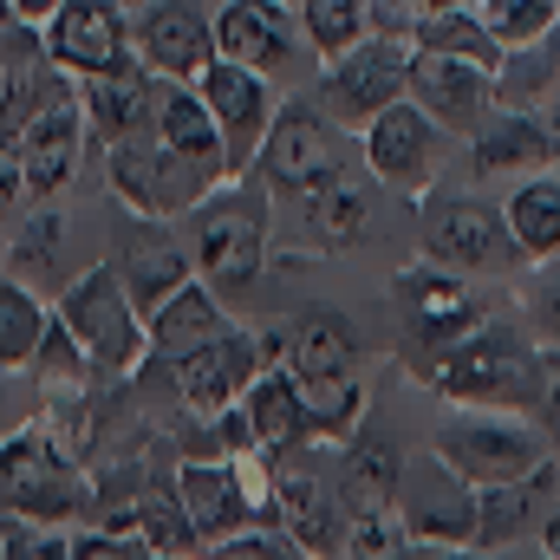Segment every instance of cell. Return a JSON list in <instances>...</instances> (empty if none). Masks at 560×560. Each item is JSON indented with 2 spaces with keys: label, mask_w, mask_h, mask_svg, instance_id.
Returning <instances> with one entry per match:
<instances>
[{
  "label": "cell",
  "mask_w": 560,
  "mask_h": 560,
  "mask_svg": "<svg viewBox=\"0 0 560 560\" xmlns=\"http://www.w3.org/2000/svg\"><path fill=\"white\" fill-rule=\"evenodd\" d=\"M548 131H555V163H560V98L548 105Z\"/></svg>",
  "instance_id": "41"
},
{
  "label": "cell",
  "mask_w": 560,
  "mask_h": 560,
  "mask_svg": "<svg viewBox=\"0 0 560 560\" xmlns=\"http://www.w3.org/2000/svg\"><path fill=\"white\" fill-rule=\"evenodd\" d=\"M92 118H98L105 138H118V143L143 131V118H150V79L131 59H112V66L92 72Z\"/></svg>",
  "instance_id": "27"
},
{
  "label": "cell",
  "mask_w": 560,
  "mask_h": 560,
  "mask_svg": "<svg viewBox=\"0 0 560 560\" xmlns=\"http://www.w3.org/2000/svg\"><path fill=\"white\" fill-rule=\"evenodd\" d=\"M300 378V372H293ZM300 398H306V423L319 436H346L359 411H365V385L352 372H326V378H300Z\"/></svg>",
  "instance_id": "32"
},
{
  "label": "cell",
  "mask_w": 560,
  "mask_h": 560,
  "mask_svg": "<svg viewBox=\"0 0 560 560\" xmlns=\"http://www.w3.org/2000/svg\"><path fill=\"white\" fill-rule=\"evenodd\" d=\"M20 183H26V163H20V138L0 143V209L20 196Z\"/></svg>",
  "instance_id": "38"
},
{
  "label": "cell",
  "mask_w": 560,
  "mask_h": 560,
  "mask_svg": "<svg viewBox=\"0 0 560 560\" xmlns=\"http://www.w3.org/2000/svg\"><path fill=\"white\" fill-rule=\"evenodd\" d=\"M398 522H405V541L423 555L476 548V482H463L430 450L423 463H405V476H398Z\"/></svg>",
  "instance_id": "3"
},
{
  "label": "cell",
  "mask_w": 560,
  "mask_h": 560,
  "mask_svg": "<svg viewBox=\"0 0 560 560\" xmlns=\"http://www.w3.org/2000/svg\"><path fill=\"white\" fill-rule=\"evenodd\" d=\"M502 222H509L522 261H555L560 255V176H528V183H515L509 202H502Z\"/></svg>",
  "instance_id": "24"
},
{
  "label": "cell",
  "mask_w": 560,
  "mask_h": 560,
  "mask_svg": "<svg viewBox=\"0 0 560 560\" xmlns=\"http://www.w3.org/2000/svg\"><path fill=\"white\" fill-rule=\"evenodd\" d=\"M176 489H183V509H189L196 535H209V541H215V535H235V528L255 522V515H261V522L275 515V482L261 489L242 463H189Z\"/></svg>",
  "instance_id": "10"
},
{
  "label": "cell",
  "mask_w": 560,
  "mask_h": 560,
  "mask_svg": "<svg viewBox=\"0 0 560 560\" xmlns=\"http://www.w3.org/2000/svg\"><path fill=\"white\" fill-rule=\"evenodd\" d=\"M423 255L456 275H489V268L522 261L502 209H489L482 196H430L423 202Z\"/></svg>",
  "instance_id": "5"
},
{
  "label": "cell",
  "mask_w": 560,
  "mask_h": 560,
  "mask_svg": "<svg viewBox=\"0 0 560 560\" xmlns=\"http://www.w3.org/2000/svg\"><path fill=\"white\" fill-rule=\"evenodd\" d=\"M476 163L482 170H548L555 163V131H548V112H495L482 131H476Z\"/></svg>",
  "instance_id": "22"
},
{
  "label": "cell",
  "mask_w": 560,
  "mask_h": 560,
  "mask_svg": "<svg viewBox=\"0 0 560 560\" xmlns=\"http://www.w3.org/2000/svg\"><path fill=\"white\" fill-rule=\"evenodd\" d=\"M202 98H209V112H215V125H222V150H229V163H248L261 143H268V79L255 72V66H242V59H209L202 66Z\"/></svg>",
  "instance_id": "12"
},
{
  "label": "cell",
  "mask_w": 560,
  "mask_h": 560,
  "mask_svg": "<svg viewBox=\"0 0 560 560\" xmlns=\"http://www.w3.org/2000/svg\"><path fill=\"white\" fill-rule=\"evenodd\" d=\"M541 555H555V560H560V502L548 509V522H541Z\"/></svg>",
  "instance_id": "40"
},
{
  "label": "cell",
  "mask_w": 560,
  "mask_h": 560,
  "mask_svg": "<svg viewBox=\"0 0 560 560\" xmlns=\"http://www.w3.org/2000/svg\"><path fill=\"white\" fill-rule=\"evenodd\" d=\"M430 450H436L463 482H476V489L515 482V476H528V469L548 456L541 430H528L522 411H495V405H456V418L436 430Z\"/></svg>",
  "instance_id": "2"
},
{
  "label": "cell",
  "mask_w": 560,
  "mask_h": 560,
  "mask_svg": "<svg viewBox=\"0 0 560 560\" xmlns=\"http://www.w3.org/2000/svg\"><path fill=\"white\" fill-rule=\"evenodd\" d=\"M398 476H405V463H398V450H392L385 436L352 443L346 476H339V509H346V522H392V515H398Z\"/></svg>",
  "instance_id": "20"
},
{
  "label": "cell",
  "mask_w": 560,
  "mask_h": 560,
  "mask_svg": "<svg viewBox=\"0 0 560 560\" xmlns=\"http://www.w3.org/2000/svg\"><path fill=\"white\" fill-rule=\"evenodd\" d=\"M392 300H398V313H405V332L418 339L423 352H443V346L469 339V332L489 319L482 300H476V287L456 275V268H443V261L405 268V275L392 280Z\"/></svg>",
  "instance_id": "6"
},
{
  "label": "cell",
  "mask_w": 560,
  "mask_h": 560,
  "mask_svg": "<svg viewBox=\"0 0 560 560\" xmlns=\"http://www.w3.org/2000/svg\"><path fill=\"white\" fill-rule=\"evenodd\" d=\"M275 522L293 535V548L300 555H326V548H339L332 535H339V522H332V502L313 489V476H300V469H287L275 482Z\"/></svg>",
  "instance_id": "29"
},
{
  "label": "cell",
  "mask_w": 560,
  "mask_h": 560,
  "mask_svg": "<svg viewBox=\"0 0 560 560\" xmlns=\"http://www.w3.org/2000/svg\"><path fill=\"white\" fill-rule=\"evenodd\" d=\"M0 495H7L13 509H26V515H66V509H79L72 469H66L39 436L0 450Z\"/></svg>",
  "instance_id": "17"
},
{
  "label": "cell",
  "mask_w": 560,
  "mask_h": 560,
  "mask_svg": "<svg viewBox=\"0 0 560 560\" xmlns=\"http://www.w3.org/2000/svg\"><path fill=\"white\" fill-rule=\"evenodd\" d=\"M66 326L98 365H131L138 359V319H131V300L118 293L112 268H98L92 280H79L66 293Z\"/></svg>",
  "instance_id": "13"
},
{
  "label": "cell",
  "mask_w": 560,
  "mask_h": 560,
  "mask_svg": "<svg viewBox=\"0 0 560 560\" xmlns=\"http://www.w3.org/2000/svg\"><path fill=\"white\" fill-rule=\"evenodd\" d=\"M125 280H131V300H138L143 313H156L176 287H183V255L176 248H156V242H131V255H125Z\"/></svg>",
  "instance_id": "34"
},
{
  "label": "cell",
  "mask_w": 560,
  "mask_h": 560,
  "mask_svg": "<svg viewBox=\"0 0 560 560\" xmlns=\"http://www.w3.org/2000/svg\"><path fill=\"white\" fill-rule=\"evenodd\" d=\"M156 131H163V143L176 150V156H189L196 170H222L229 163V150H222V125H215V112H209V98H196V92H163L156 98Z\"/></svg>",
  "instance_id": "25"
},
{
  "label": "cell",
  "mask_w": 560,
  "mask_h": 560,
  "mask_svg": "<svg viewBox=\"0 0 560 560\" xmlns=\"http://www.w3.org/2000/svg\"><path fill=\"white\" fill-rule=\"evenodd\" d=\"M495 98L509 112H548L560 98V26L541 39H522V46H502V66H495Z\"/></svg>",
  "instance_id": "21"
},
{
  "label": "cell",
  "mask_w": 560,
  "mask_h": 560,
  "mask_svg": "<svg viewBox=\"0 0 560 560\" xmlns=\"http://www.w3.org/2000/svg\"><path fill=\"white\" fill-rule=\"evenodd\" d=\"M215 332H229V319L215 313V300L202 293V287H176L156 313H150V339H156V352H170V359H183V352H196L202 339H215Z\"/></svg>",
  "instance_id": "28"
},
{
  "label": "cell",
  "mask_w": 560,
  "mask_h": 560,
  "mask_svg": "<svg viewBox=\"0 0 560 560\" xmlns=\"http://www.w3.org/2000/svg\"><path fill=\"white\" fill-rule=\"evenodd\" d=\"M359 359V339L339 313H306L300 332H293V372L300 378H326V372H352Z\"/></svg>",
  "instance_id": "31"
},
{
  "label": "cell",
  "mask_w": 560,
  "mask_h": 560,
  "mask_svg": "<svg viewBox=\"0 0 560 560\" xmlns=\"http://www.w3.org/2000/svg\"><path fill=\"white\" fill-rule=\"evenodd\" d=\"M143 46V66H156L163 79H189V72H202L209 66V52H215V33H209V20L196 13V7H150V20H143L138 33Z\"/></svg>",
  "instance_id": "19"
},
{
  "label": "cell",
  "mask_w": 560,
  "mask_h": 560,
  "mask_svg": "<svg viewBox=\"0 0 560 560\" xmlns=\"http://www.w3.org/2000/svg\"><path fill=\"white\" fill-rule=\"evenodd\" d=\"M215 52L255 72H275L293 59V13L280 0H229L215 13Z\"/></svg>",
  "instance_id": "14"
},
{
  "label": "cell",
  "mask_w": 560,
  "mask_h": 560,
  "mask_svg": "<svg viewBox=\"0 0 560 560\" xmlns=\"http://www.w3.org/2000/svg\"><path fill=\"white\" fill-rule=\"evenodd\" d=\"M20 163L33 189H59L79 163V112L66 92H46L26 118H20Z\"/></svg>",
  "instance_id": "16"
},
{
  "label": "cell",
  "mask_w": 560,
  "mask_h": 560,
  "mask_svg": "<svg viewBox=\"0 0 560 560\" xmlns=\"http://www.w3.org/2000/svg\"><path fill=\"white\" fill-rule=\"evenodd\" d=\"M39 306L26 300V293H13V287H0V359H26L33 346H39Z\"/></svg>",
  "instance_id": "37"
},
{
  "label": "cell",
  "mask_w": 560,
  "mask_h": 560,
  "mask_svg": "<svg viewBox=\"0 0 560 560\" xmlns=\"http://www.w3.org/2000/svg\"><path fill=\"white\" fill-rule=\"evenodd\" d=\"M411 98L456 138H476L502 112L495 66L476 52H450V46H411Z\"/></svg>",
  "instance_id": "4"
},
{
  "label": "cell",
  "mask_w": 560,
  "mask_h": 560,
  "mask_svg": "<svg viewBox=\"0 0 560 560\" xmlns=\"http://www.w3.org/2000/svg\"><path fill=\"white\" fill-rule=\"evenodd\" d=\"M476 20L495 33V46H522L560 26V0H469Z\"/></svg>",
  "instance_id": "33"
},
{
  "label": "cell",
  "mask_w": 560,
  "mask_h": 560,
  "mask_svg": "<svg viewBox=\"0 0 560 560\" xmlns=\"http://www.w3.org/2000/svg\"><path fill=\"white\" fill-rule=\"evenodd\" d=\"M560 502V456H541L528 476L515 482H495V489H476V548H515L522 535L541 541V522Z\"/></svg>",
  "instance_id": "11"
},
{
  "label": "cell",
  "mask_w": 560,
  "mask_h": 560,
  "mask_svg": "<svg viewBox=\"0 0 560 560\" xmlns=\"http://www.w3.org/2000/svg\"><path fill=\"white\" fill-rule=\"evenodd\" d=\"M436 150H443V125L423 112L418 98H398V105H385L365 125V163L392 189H423L436 176Z\"/></svg>",
  "instance_id": "9"
},
{
  "label": "cell",
  "mask_w": 560,
  "mask_h": 560,
  "mask_svg": "<svg viewBox=\"0 0 560 560\" xmlns=\"http://www.w3.org/2000/svg\"><path fill=\"white\" fill-rule=\"evenodd\" d=\"M522 306L535 319V332L560 346V255L555 261H528V287H522Z\"/></svg>",
  "instance_id": "36"
},
{
  "label": "cell",
  "mask_w": 560,
  "mask_h": 560,
  "mask_svg": "<svg viewBox=\"0 0 560 560\" xmlns=\"http://www.w3.org/2000/svg\"><path fill=\"white\" fill-rule=\"evenodd\" d=\"M306 222H313V235H319L326 248L365 242V235H372V196H365V183H359V176H332L326 189L306 196Z\"/></svg>",
  "instance_id": "30"
},
{
  "label": "cell",
  "mask_w": 560,
  "mask_h": 560,
  "mask_svg": "<svg viewBox=\"0 0 560 560\" xmlns=\"http://www.w3.org/2000/svg\"><path fill=\"white\" fill-rule=\"evenodd\" d=\"M196 255L215 275V287L242 293L248 280L261 275V222L248 209H202L196 215Z\"/></svg>",
  "instance_id": "18"
},
{
  "label": "cell",
  "mask_w": 560,
  "mask_h": 560,
  "mask_svg": "<svg viewBox=\"0 0 560 560\" xmlns=\"http://www.w3.org/2000/svg\"><path fill=\"white\" fill-rule=\"evenodd\" d=\"M118 39H125V13H118V0H66L59 33H52V52H59L66 66L98 72V66L118 59Z\"/></svg>",
  "instance_id": "23"
},
{
  "label": "cell",
  "mask_w": 560,
  "mask_h": 560,
  "mask_svg": "<svg viewBox=\"0 0 560 560\" xmlns=\"http://www.w3.org/2000/svg\"><path fill=\"white\" fill-rule=\"evenodd\" d=\"M300 20L326 59L365 39V0H300Z\"/></svg>",
  "instance_id": "35"
},
{
  "label": "cell",
  "mask_w": 560,
  "mask_h": 560,
  "mask_svg": "<svg viewBox=\"0 0 560 560\" xmlns=\"http://www.w3.org/2000/svg\"><path fill=\"white\" fill-rule=\"evenodd\" d=\"M326 98H332L346 118L372 125L385 105L411 98V46H405L398 33H378V39H359V46L332 52V79H326Z\"/></svg>",
  "instance_id": "7"
},
{
  "label": "cell",
  "mask_w": 560,
  "mask_h": 560,
  "mask_svg": "<svg viewBox=\"0 0 560 560\" xmlns=\"http://www.w3.org/2000/svg\"><path fill=\"white\" fill-rule=\"evenodd\" d=\"M248 378H255V352H248L242 332H215V339H202L196 352L176 359V392H183V405L202 411V418H215Z\"/></svg>",
  "instance_id": "15"
},
{
  "label": "cell",
  "mask_w": 560,
  "mask_h": 560,
  "mask_svg": "<svg viewBox=\"0 0 560 560\" xmlns=\"http://www.w3.org/2000/svg\"><path fill=\"white\" fill-rule=\"evenodd\" d=\"M430 359V385L450 398V405H495V411H535L541 392H548V365L528 339L502 332V326H476L469 339L443 346V352H423Z\"/></svg>",
  "instance_id": "1"
},
{
  "label": "cell",
  "mask_w": 560,
  "mask_h": 560,
  "mask_svg": "<svg viewBox=\"0 0 560 560\" xmlns=\"http://www.w3.org/2000/svg\"><path fill=\"white\" fill-rule=\"evenodd\" d=\"M261 156H268V176H275V189H287V196H313V189H326L332 176H346L339 131H332V125H326L313 105H287L275 125H268Z\"/></svg>",
  "instance_id": "8"
},
{
  "label": "cell",
  "mask_w": 560,
  "mask_h": 560,
  "mask_svg": "<svg viewBox=\"0 0 560 560\" xmlns=\"http://www.w3.org/2000/svg\"><path fill=\"white\" fill-rule=\"evenodd\" d=\"M248 430H255V443L280 456V450H293L313 423H306V398H300V378L293 372H268V378H255V392H248Z\"/></svg>",
  "instance_id": "26"
},
{
  "label": "cell",
  "mask_w": 560,
  "mask_h": 560,
  "mask_svg": "<svg viewBox=\"0 0 560 560\" xmlns=\"http://www.w3.org/2000/svg\"><path fill=\"white\" fill-rule=\"evenodd\" d=\"M535 418H541V430H555V436H560V378H548V392H541Z\"/></svg>",
  "instance_id": "39"
},
{
  "label": "cell",
  "mask_w": 560,
  "mask_h": 560,
  "mask_svg": "<svg viewBox=\"0 0 560 560\" xmlns=\"http://www.w3.org/2000/svg\"><path fill=\"white\" fill-rule=\"evenodd\" d=\"M20 13H46V7H59V0H13Z\"/></svg>",
  "instance_id": "42"
}]
</instances>
